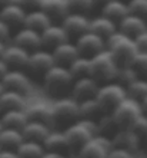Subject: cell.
<instances>
[{
    "mask_svg": "<svg viewBox=\"0 0 147 158\" xmlns=\"http://www.w3.org/2000/svg\"><path fill=\"white\" fill-rule=\"evenodd\" d=\"M20 158H40L44 154V145L43 142L33 141V139H23L20 145L16 148Z\"/></svg>",
    "mask_w": 147,
    "mask_h": 158,
    "instance_id": "cell-31",
    "label": "cell"
},
{
    "mask_svg": "<svg viewBox=\"0 0 147 158\" xmlns=\"http://www.w3.org/2000/svg\"><path fill=\"white\" fill-rule=\"evenodd\" d=\"M79 105H80V118L97 119L102 114H104L102 106H100V104H99V101L96 99V96L80 101Z\"/></svg>",
    "mask_w": 147,
    "mask_h": 158,
    "instance_id": "cell-32",
    "label": "cell"
},
{
    "mask_svg": "<svg viewBox=\"0 0 147 158\" xmlns=\"http://www.w3.org/2000/svg\"><path fill=\"white\" fill-rule=\"evenodd\" d=\"M6 46H7V43L4 40H0V58L3 56V53H4V49H6Z\"/></svg>",
    "mask_w": 147,
    "mask_h": 158,
    "instance_id": "cell-48",
    "label": "cell"
},
{
    "mask_svg": "<svg viewBox=\"0 0 147 158\" xmlns=\"http://www.w3.org/2000/svg\"><path fill=\"white\" fill-rule=\"evenodd\" d=\"M117 22L111 20L110 17L104 16V15H99V16H94L90 19V27L89 30L94 32V33H97L99 36H102V38L107 39L110 35H113L117 30Z\"/></svg>",
    "mask_w": 147,
    "mask_h": 158,
    "instance_id": "cell-24",
    "label": "cell"
},
{
    "mask_svg": "<svg viewBox=\"0 0 147 158\" xmlns=\"http://www.w3.org/2000/svg\"><path fill=\"white\" fill-rule=\"evenodd\" d=\"M107 2H111V0H94V3H99V4H104Z\"/></svg>",
    "mask_w": 147,
    "mask_h": 158,
    "instance_id": "cell-52",
    "label": "cell"
},
{
    "mask_svg": "<svg viewBox=\"0 0 147 158\" xmlns=\"http://www.w3.org/2000/svg\"><path fill=\"white\" fill-rule=\"evenodd\" d=\"M96 121H97L99 134H102V135H107V137L111 138L113 134L118 129L113 117H111V114H102Z\"/></svg>",
    "mask_w": 147,
    "mask_h": 158,
    "instance_id": "cell-35",
    "label": "cell"
},
{
    "mask_svg": "<svg viewBox=\"0 0 147 158\" xmlns=\"http://www.w3.org/2000/svg\"><path fill=\"white\" fill-rule=\"evenodd\" d=\"M3 129V124H2V119H0V131Z\"/></svg>",
    "mask_w": 147,
    "mask_h": 158,
    "instance_id": "cell-54",
    "label": "cell"
},
{
    "mask_svg": "<svg viewBox=\"0 0 147 158\" xmlns=\"http://www.w3.org/2000/svg\"><path fill=\"white\" fill-rule=\"evenodd\" d=\"M40 158H69L66 152H60V151H44V154Z\"/></svg>",
    "mask_w": 147,
    "mask_h": 158,
    "instance_id": "cell-45",
    "label": "cell"
},
{
    "mask_svg": "<svg viewBox=\"0 0 147 158\" xmlns=\"http://www.w3.org/2000/svg\"><path fill=\"white\" fill-rule=\"evenodd\" d=\"M19 3L26 9V10H33V9H39L40 7L41 0H17Z\"/></svg>",
    "mask_w": 147,
    "mask_h": 158,
    "instance_id": "cell-44",
    "label": "cell"
},
{
    "mask_svg": "<svg viewBox=\"0 0 147 158\" xmlns=\"http://www.w3.org/2000/svg\"><path fill=\"white\" fill-rule=\"evenodd\" d=\"M53 23L52 17L44 12L41 10L40 7L39 9H33V10H27V15H26V19H25V25L23 26H27V27H32L34 30H44L47 26H50Z\"/></svg>",
    "mask_w": 147,
    "mask_h": 158,
    "instance_id": "cell-27",
    "label": "cell"
},
{
    "mask_svg": "<svg viewBox=\"0 0 147 158\" xmlns=\"http://www.w3.org/2000/svg\"><path fill=\"white\" fill-rule=\"evenodd\" d=\"M4 89H6V86H4V83H3V81L0 79V95L4 92Z\"/></svg>",
    "mask_w": 147,
    "mask_h": 158,
    "instance_id": "cell-51",
    "label": "cell"
},
{
    "mask_svg": "<svg viewBox=\"0 0 147 158\" xmlns=\"http://www.w3.org/2000/svg\"><path fill=\"white\" fill-rule=\"evenodd\" d=\"M94 0H67L69 12L89 13L94 7Z\"/></svg>",
    "mask_w": 147,
    "mask_h": 158,
    "instance_id": "cell-37",
    "label": "cell"
},
{
    "mask_svg": "<svg viewBox=\"0 0 147 158\" xmlns=\"http://www.w3.org/2000/svg\"><path fill=\"white\" fill-rule=\"evenodd\" d=\"M43 145L47 151H60V152H67L70 151L69 139L66 135L64 129H50L47 137L43 141Z\"/></svg>",
    "mask_w": 147,
    "mask_h": 158,
    "instance_id": "cell-23",
    "label": "cell"
},
{
    "mask_svg": "<svg viewBox=\"0 0 147 158\" xmlns=\"http://www.w3.org/2000/svg\"><path fill=\"white\" fill-rule=\"evenodd\" d=\"M134 40H136V43H137L139 50H146L147 52V29L137 35L134 38Z\"/></svg>",
    "mask_w": 147,
    "mask_h": 158,
    "instance_id": "cell-42",
    "label": "cell"
},
{
    "mask_svg": "<svg viewBox=\"0 0 147 158\" xmlns=\"http://www.w3.org/2000/svg\"><path fill=\"white\" fill-rule=\"evenodd\" d=\"M74 43L77 46L79 53L86 58H91L96 53L102 52L103 49H106V39L99 36L91 30H87L80 36H77Z\"/></svg>",
    "mask_w": 147,
    "mask_h": 158,
    "instance_id": "cell-10",
    "label": "cell"
},
{
    "mask_svg": "<svg viewBox=\"0 0 147 158\" xmlns=\"http://www.w3.org/2000/svg\"><path fill=\"white\" fill-rule=\"evenodd\" d=\"M23 139H25V137H23L21 129L3 127V129L0 131V147L2 148L16 150L17 147L23 142Z\"/></svg>",
    "mask_w": 147,
    "mask_h": 158,
    "instance_id": "cell-30",
    "label": "cell"
},
{
    "mask_svg": "<svg viewBox=\"0 0 147 158\" xmlns=\"http://www.w3.org/2000/svg\"><path fill=\"white\" fill-rule=\"evenodd\" d=\"M146 78H147V75H146Z\"/></svg>",
    "mask_w": 147,
    "mask_h": 158,
    "instance_id": "cell-56",
    "label": "cell"
},
{
    "mask_svg": "<svg viewBox=\"0 0 147 158\" xmlns=\"http://www.w3.org/2000/svg\"><path fill=\"white\" fill-rule=\"evenodd\" d=\"M10 68H9V65L6 62H4V59L3 58H0V79L4 76V73L9 71Z\"/></svg>",
    "mask_w": 147,
    "mask_h": 158,
    "instance_id": "cell-47",
    "label": "cell"
},
{
    "mask_svg": "<svg viewBox=\"0 0 147 158\" xmlns=\"http://www.w3.org/2000/svg\"><path fill=\"white\" fill-rule=\"evenodd\" d=\"M113 148L111 138L97 134L77 151V158H107L109 151Z\"/></svg>",
    "mask_w": 147,
    "mask_h": 158,
    "instance_id": "cell-8",
    "label": "cell"
},
{
    "mask_svg": "<svg viewBox=\"0 0 147 158\" xmlns=\"http://www.w3.org/2000/svg\"><path fill=\"white\" fill-rule=\"evenodd\" d=\"M131 68H134V71L139 73L140 76L147 75V52L146 50H137L136 55L131 58L130 63Z\"/></svg>",
    "mask_w": 147,
    "mask_h": 158,
    "instance_id": "cell-36",
    "label": "cell"
},
{
    "mask_svg": "<svg viewBox=\"0 0 147 158\" xmlns=\"http://www.w3.org/2000/svg\"><path fill=\"white\" fill-rule=\"evenodd\" d=\"M0 158H20V157H19L16 150H6V148H2V150H0Z\"/></svg>",
    "mask_w": 147,
    "mask_h": 158,
    "instance_id": "cell-46",
    "label": "cell"
},
{
    "mask_svg": "<svg viewBox=\"0 0 147 158\" xmlns=\"http://www.w3.org/2000/svg\"><path fill=\"white\" fill-rule=\"evenodd\" d=\"M127 96H131L137 101H141L147 96V78L146 76H137L134 81H131L126 85Z\"/></svg>",
    "mask_w": 147,
    "mask_h": 158,
    "instance_id": "cell-33",
    "label": "cell"
},
{
    "mask_svg": "<svg viewBox=\"0 0 147 158\" xmlns=\"http://www.w3.org/2000/svg\"><path fill=\"white\" fill-rule=\"evenodd\" d=\"M54 63H56V60L53 58L52 49H47L44 46H41L39 49H34L30 52L29 62H27L26 69H29L33 73H39V75L43 76Z\"/></svg>",
    "mask_w": 147,
    "mask_h": 158,
    "instance_id": "cell-11",
    "label": "cell"
},
{
    "mask_svg": "<svg viewBox=\"0 0 147 158\" xmlns=\"http://www.w3.org/2000/svg\"><path fill=\"white\" fill-rule=\"evenodd\" d=\"M134 132H137L141 138H144V135L147 134V114H141L140 117L136 118V121L131 124L130 127Z\"/></svg>",
    "mask_w": 147,
    "mask_h": 158,
    "instance_id": "cell-40",
    "label": "cell"
},
{
    "mask_svg": "<svg viewBox=\"0 0 147 158\" xmlns=\"http://www.w3.org/2000/svg\"><path fill=\"white\" fill-rule=\"evenodd\" d=\"M106 48L114 55V58L117 59L120 66L122 65H129L131 58L139 50L134 38L123 33L122 30L118 29L106 39Z\"/></svg>",
    "mask_w": 147,
    "mask_h": 158,
    "instance_id": "cell-4",
    "label": "cell"
},
{
    "mask_svg": "<svg viewBox=\"0 0 147 158\" xmlns=\"http://www.w3.org/2000/svg\"><path fill=\"white\" fill-rule=\"evenodd\" d=\"M100 13L107 17H110L111 20L118 22L122 20L126 15H129L130 10H129L127 2H124V0H111V2L102 4V12Z\"/></svg>",
    "mask_w": 147,
    "mask_h": 158,
    "instance_id": "cell-28",
    "label": "cell"
},
{
    "mask_svg": "<svg viewBox=\"0 0 147 158\" xmlns=\"http://www.w3.org/2000/svg\"><path fill=\"white\" fill-rule=\"evenodd\" d=\"M0 150H2V147H0Z\"/></svg>",
    "mask_w": 147,
    "mask_h": 158,
    "instance_id": "cell-55",
    "label": "cell"
},
{
    "mask_svg": "<svg viewBox=\"0 0 147 158\" xmlns=\"http://www.w3.org/2000/svg\"><path fill=\"white\" fill-rule=\"evenodd\" d=\"M60 23L67 30L70 38L72 36L77 38L82 33L87 32L90 27V19L86 16V13H79V12H69L61 19Z\"/></svg>",
    "mask_w": 147,
    "mask_h": 158,
    "instance_id": "cell-16",
    "label": "cell"
},
{
    "mask_svg": "<svg viewBox=\"0 0 147 158\" xmlns=\"http://www.w3.org/2000/svg\"><path fill=\"white\" fill-rule=\"evenodd\" d=\"M29 56L30 50L12 42V43H7L2 58L4 59V62L7 63L10 69H26L27 62H29Z\"/></svg>",
    "mask_w": 147,
    "mask_h": 158,
    "instance_id": "cell-15",
    "label": "cell"
},
{
    "mask_svg": "<svg viewBox=\"0 0 147 158\" xmlns=\"http://www.w3.org/2000/svg\"><path fill=\"white\" fill-rule=\"evenodd\" d=\"M107 158H134V152L123 150V148H117V147H113L109 151Z\"/></svg>",
    "mask_w": 147,
    "mask_h": 158,
    "instance_id": "cell-41",
    "label": "cell"
},
{
    "mask_svg": "<svg viewBox=\"0 0 147 158\" xmlns=\"http://www.w3.org/2000/svg\"><path fill=\"white\" fill-rule=\"evenodd\" d=\"M130 13L147 17V0H127Z\"/></svg>",
    "mask_w": 147,
    "mask_h": 158,
    "instance_id": "cell-39",
    "label": "cell"
},
{
    "mask_svg": "<svg viewBox=\"0 0 147 158\" xmlns=\"http://www.w3.org/2000/svg\"><path fill=\"white\" fill-rule=\"evenodd\" d=\"M0 112H2V111H0Z\"/></svg>",
    "mask_w": 147,
    "mask_h": 158,
    "instance_id": "cell-57",
    "label": "cell"
},
{
    "mask_svg": "<svg viewBox=\"0 0 147 158\" xmlns=\"http://www.w3.org/2000/svg\"><path fill=\"white\" fill-rule=\"evenodd\" d=\"M53 112L56 124H66V127L80 118V105L76 98L70 95L59 96L53 101Z\"/></svg>",
    "mask_w": 147,
    "mask_h": 158,
    "instance_id": "cell-7",
    "label": "cell"
},
{
    "mask_svg": "<svg viewBox=\"0 0 147 158\" xmlns=\"http://www.w3.org/2000/svg\"><path fill=\"white\" fill-rule=\"evenodd\" d=\"M99 86H100V82H97L91 75L80 76V78H76L73 81V85H72V89H70V95L80 102L83 99L96 96Z\"/></svg>",
    "mask_w": 147,
    "mask_h": 158,
    "instance_id": "cell-13",
    "label": "cell"
},
{
    "mask_svg": "<svg viewBox=\"0 0 147 158\" xmlns=\"http://www.w3.org/2000/svg\"><path fill=\"white\" fill-rule=\"evenodd\" d=\"M143 141H144V147H146V150H147V134H146V135H144Z\"/></svg>",
    "mask_w": 147,
    "mask_h": 158,
    "instance_id": "cell-53",
    "label": "cell"
},
{
    "mask_svg": "<svg viewBox=\"0 0 147 158\" xmlns=\"http://www.w3.org/2000/svg\"><path fill=\"white\" fill-rule=\"evenodd\" d=\"M12 42L21 46V48H25V49L30 50V52L43 46V43H41V33L39 30H34L32 27H27V26H21L20 29L13 35Z\"/></svg>",
    "mask_w": 147,
    "mask_h": 158,
    "instance_id": "cell-17",
    "label": "cell"
},
{
    "mask_svg": "<svg viewBox=\"0 0 147 158\" xmlns=\"http://www.w3.org/2000/svg\"><path fill=\"white\" fill-rule=\"evenodd\" d=\"M127 96L126 85L120 83L118 81H110V82L100 83V86L96 94V99L102 106L103 112L110 114L118 102H122Z\"/></svg>",
    "mask_w": 147,
    "mask_h": 158,
    "instance_id": "cell-5",
    "label": "cell"
},
{
    "mask_svg": "<svg viewBox=\"0 0 147 158\" xmlns=\"http://www.w3.org/2000/svg\"><path fill=\"white\" fill-rule=\"evenodd\" d=\"M118 69L120 63L107 48L90 58V75L100 83L116 81Z\"/></svg>",
    "mask_w": 147,
    "mask_h": 158,
    "instance_id": "cell-2",
    "label": "cell"
},
{
    "mask_svg": "<svg viewBox=\"0 0 147 158\" xmlns=\"http://www.w3.org/2000/svg\"><path fill=\"white\" fill-rule=\"evenodd\" d=\"M64 132L67 135V139H69L70 151L77 154V151L89 139H91L94 135L99 134L97 121L89 119V118H79L66 127Z\"/></svg>",
    "mask_w": 147,
    "mask_h": 158,
    "instance_id": "cell-3",
    "label": "cell"
},
{
    "mask_svg": "<svg viewBox=\"0 0 147 158\" xmlns=\"http://www.w3.org/2000/svg\"><path fill=\"white\" fill-rule=\"evenodd\" d=\"M40 9L44 10L52 20H60L69 13V6L67 0H41Z\"/></svg>",
    "mask_w": 147,
    "mask_h": 158,
    "instance_id": "cell-29",
    "label": "cell"
},
{
    "mask_svg": "<svg viewBox=\"0 0 147 158\" xmlns=\"http://www.w3.org/2000/svg\"><path fill=\"white\" fill-rule=\"evenodd\" d=\"M17 0H0V7L3 6H7V4H12V3H16Z\"/></svg>",
    "mask_w": 147,
    "mask_h": 158,
    "instance_id": "cell-49",
    "label": "cell"
},
{
    "mask_svg": "<svg viewBox=\"0 0 147 158\" xmlns=\"http://www.w3.org/2000/svg\"><path fill=\"white\" fill-rule=\"evenodd\" d=\"M41 78H43L44 91L49 92L50 95H54L56 98L69 95L74 81V76L72 75L69 68L59 63H54Z\"/></svg>",
    "mask_w": 147,
    "mask_h": 158,
    "instance_id": "cell-1",
    "label": "cell"
},
{
    "mask_svg": "<svg viewBox=\"0 0 147 158\" xmlns=\"http://www.w3.org/2000/svg\"><path fill=\"white\" fill-rule=\"evenodd\" d=\"M140 102H141V108H143V112L147 114V96H146V98H143V99L140 101Z\"/></svg>",
    "mask_w": 147,
    "mask_h": 158,
    "instance_id": "cell-50",
    "label": "cell"
},
{
    "mask_svg": "<svg viewBox=\"0 0 147 158\" xmlns=\"http://www.w3.org/2000/svg\"><path fill=\"white\" fill-rule=\"evenodd\" d=\"M72 72V75L76 78H80V76H86L90 75V58H86V56H77L74 59L73 62L70 63L67 66Z\"/></svg>",
    "mask_w": 147,
    "mask_h": 158,
    "instance_id": "cell-34",
    "label": "cell"
},
{
    "mask_svg": "<svg viewBox=\"0 0 147 158\" xmlns=\"http://www.w3.org/2000/svg\"><path fill=\"white\" fill-rule=\"evenodd\" d=\"M26 112L29 119H36L49 124L50 127L56 125L53 112V101H47L44 98H37L27 102Z\"/></svg>",
    "mask_w": 147,
    "mask_h": 158,
    "instance_id": "cell-9",
    "label": "cell"
},
{
    "mask_svg": "<svg viewBox=\"0 0 147 158\" xmlns=\"http://www.w3.org/2000/svg\"><path fill=\"white\" fill-rule=\"evenodd\" d=\"M26 15L27 10L19 2L0 7V19L6 22L10 27H19L25 25Z\"/></svg>",
    "mask_w": 147,
    "mask_h": 158,
    "instance_id": "cell-19",
    "label": "cell"
},
{
    "mask_svg": "<svg viewBox=\"0 0 147 158\" xmlns=\"http://www.w3.org/2000/svg\"><path fill=\"white\" fill-rule=\"evenodd\" d=\"M111 117L114 119L117 128H130L136 118L143 114L141 102L131 96H126L122 102L116 105L111 111Z\"/></svg>",
    "mask_w": 147,
    "mask_h": 158,
    "instance_id": "cell-6",
    "label": "cell"
},
{
    "mask_svg": "<svg viewBox=\"0 0 147 158\" xmlns=\"http://www.w3.org/2000/svg\"><path fill=\"white\" fill-rule=\"evenodd\" d=\"M52 53H53V58L56 60V63L63 65V66H69L77 56H80L76 43L72 42L70 39L60 43V45L54 46L53 49H52Z\"/></svg>",
    "mask_w": 147,
    "mask_h": 158,
    "instance_id": "cell-21",
    "label": "cell"
},
{
    "mask_svg": "<svg viewBox=\"0 0 147 158\" xmlns=\"http://www.w3.org/2000/svg\"><path fill=\"white\" fill-rule=\"evenodd\" d=\"M118 30H122L123 33L129 35L131 38H136L139 33L147 29V20L146 17L134 15V13H129L123 17L122 20L117 22Z\"/></svg>",
    "mask_w": 147,
    "mask_h": 158,
    "instance_id": "cell-20",
    "label": "cell"
},
{
    "mask_svg": "<svg viewBox=\"0 0 147 158\" xmlns=\"http://www.w3.org/2000/svg\"><path fill=\"white\" fill-rule=\"evenodd\" d=\"M10 30H12V27H10L4 20L0 19V40L7 42L9 38H10Z\"/></svg>",
    "mask_w": 147,
    "mask_h": 158,
    "instance_id": "cell-43",
    "label": "cell"
},
{
    "mask_svg": "<svg viewBox=\"0 0 147 158\" xmlns=\"http://www.w3.org/2000/svg\"><path fill=\"white\" fill-rule=\"evenodd\" d=\"M52 128H53V127H50V125L46 124V122L36 121V119H29L27 124L25 125V128L21 129V132H23L25 139H33V141L43 142Z\"/></svg>",
    "mask_w": 147,
    "mask_h": 158,
    "instance_id": "cell-25",
    "label": "cell"
},
{
    "mask_svg": "<svg viewBox=\"0 0 147 158\" xmlns=\"http://www.w3.org/2000/svg\"><path fill=\"white\" fill-rule=\"evenodd\" d=\"M40 33H41V43L47 49H53L54 46L60 45V43L70 39V35L63 27V25L61 23H54V22L50 26H47L44 30H41Z\"/></svg>",
    "mask_w": 147,
    "mask_h": 158,
    "instance_id": "cell-18",
    "label": "cell"
},
{
    "mask_svg": "<svg viewBox=\"0 0 147 158\" xmlns=\"http://www.w3.org/2000/svg\"><path fill=\"white\" fill-rule=\"evenodd\" d=\"M137 76H140V75L134 71V68H131L130 65H122L120 69H118V75L116 81H118L123 85H127L129 82L134 81Z\"/></svg>",
    "mask_w": 147,
    "mask_h": 158,
    "instance_id": "cell-38",
    "label": "cell"
},
{
    "mask_svg": "<svg viewBox=\"0 0 147 158\" xmlns=\"http://www.w3.org/2000/svg\"><path fill=\"white\" fill-rule=\"evenodd\" d=\"M6 89H13L20 94L29 95L33 89L32 78L23 69H9L2 78Z\"/></svg>",
    "mask_w": 147,
    "mask_h": 158,
    "instance_id": "cell-12",
    "label": "cell"
},
{
    "mask_svg": "<svg viewBox=\"0 0 147 158\" xmlns=\"http://www.w3.org/2000/svg\"><path fill=\"white\" fill-rule=\"evenodd\" d=\"M27 95L20 94L13 89H4L0 95V111H9V109H20L27 106Z\"/></svg>",
    "mask_w": 147,
    "mask_h": 158,
    "instance_id": "cell-22",
    "label": "cell"
},
{
    "mask_svg": "<svg viewBox=\"0 0 147 158\" xmlns=\"http://www.w3.org/2000/svg\"><path fill=\"white\" fill-rule=\"evenodd\" d=\"M141 141H143V138L131 128H118L111 137L113 147L123 148V150L131 151V152L139 151V148L141 147Z\"/></svg>",
    "mask_w": 147,
    "mask_h": 158,
    "instance_id": "cell-14",
    "label": "cell"
},
{
    "mask_svg": "<svg viewBox=\"0 0 147 158\" xmlns=\"http://www.w3.org/2000/svg\"><path fill=\"white\" fill-rule=\"evenodd\" d=\"M0 119H2L3 127L23 129L25 125L27 124V121H29V117H27L26 108H20V109H9V111L0 112Z\"/></svg>",
    "mask_w": 147,
    "mask_h": 158,
    "instance_id": "cell-26",
    "label": "cell"
}]
</instances>
